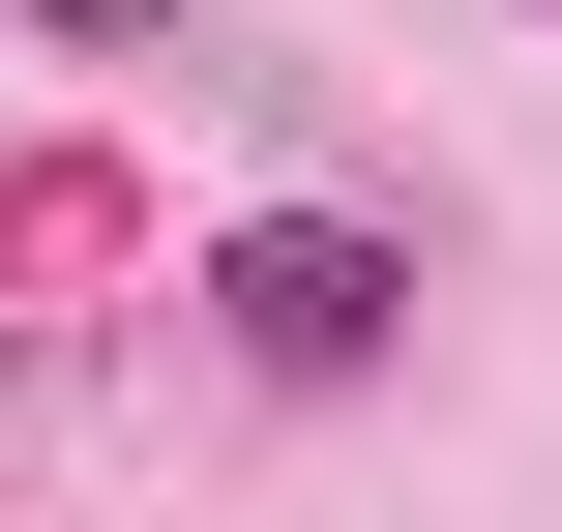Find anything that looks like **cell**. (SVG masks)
I'll list each match as a JSON object with an SVG mask.
<instances>
[{
	"label": "cell",
	"mask_w": 562,
	"mask_h": 532,
	"mask_svg": "<svg viewBox=\"0 0 562 532\" xmlns=\"http://www.w3.org/2000/svg\"><path fill=\"white\" fill-rule=\"evenodd\" d=\"M207 326H237L267 385H385V326H415V237H356V207H237V237H207Z\"/></svg>",
	"instance_id": "6da1fadb"
},
{
	"label": "cell",
	"mask_w": 562,
	"mask_h": 532,
	"mask_svg": "<svg viewBox=\"0 0 562 532\" xmlns=\"http://www.w3.org/2000/svg\"><path fill=\"white\" fill-rule=\"evenodd\" d=\"M30 30H89V59H178V0H30Z\"/></svg>",
	"instance_id": "7a4b0ae2"
}]
</instances>
